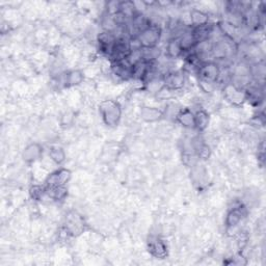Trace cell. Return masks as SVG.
<instances>
[{
  "instance_id": "obj_9",
  "label": "cell",
  "mask_w": 266,
  "mask_h": 266,
  "mask_svg": "<svg viewBox=\"0 0 266 266\" xmlns=\"http://www.w3.org/2000/svg\"><path fill=\"white\" fill-rule=\"evenodd\" d=\"M43 154V148L41 147V145L38 144H31L28 145L22 154V157L25 162L27 163H32L35 162L36 160H38Z\"/></svg>"
},
{
  "instance_id": "obj_6",
  "label": "cell",
  "mask_w": 266,
  "mask_h": 266,
  "mask_svg": "<svg viewBox=\"0 0 266 266\" xmlns=\"http://www.w3.org/2000/svg\"><path fill=\"white\" fill-rule=\"evenodd\" d=\"M225 98L233 105H241L245 99V93L243 88H239L233 83H227L224 88Z\"/></svg>"
},
{
  "instance_id": "obj_11",
  "label": "cell",
  "mask_w": 266,
  "mask_h": 266,
  "mask_svg": "<svg viewBox=\"0 0 266 266\" xmlns=\"http://www.w3.org/2000/svg\"><path fill=\"white\" fill-rule=\"evenodd\" d=\"M84 79V74L79 70H73L66 73L63 76V83L66 87L75 86L80 84Z\"/></svg>"
},
{
  "instance_id": "obj_4",
  "label": "cell",
  "mask_w": 266,
  "mask_h": 266,
  "mask_svg": "<svg viewBox=\"0 0 266 266\" xmlns=\"http://www.w3.org/2000/svg\"><path fill=\"white\" fill-rule=\"evenodd\" d=\"M70 179H71L70 170L62 167V169L54 171L47 177L44 186L46 189H50V187H64L67 186Z\"/></svg>"
},
{
  "instance_id": "obj_1",
  "label": "cell",
  "mask_w": 266,
  "mask_h": 266,
  "mask_svg": "<svg viewBox=\"0 0 266 266\" xmlns=\"http://www.w3.org/2000/svg\"><path fill=\"white\" fill-rule=\"evenodd\" d=\"M100 114L105 125L115 127L119 125L122 116L121 105L114 100H105L99 105Z\"/></svg>"
},
{
  "instance_id": "obj_16",
  "label": "cell",
  "mask_w": 266,
  "mask_h": 266,
  "mask_svg": "<svg viewBox=\"0 0 266 266\" xmlns=\"http://www.w3.org/2000/svg\"><path fill=\"white\" fill-rule=\"evenodd\" d=\"M190 20L193 27H198L202 25H206L209 23V17L199 9H192L190 12Z\"/></svg>"
},
{
  "instance_id": "obj_12",
  "label": "cell",
  "mask_w": 266,
  "mask_h": 266,
  "mask_svg": "<svg viewBox=\"0 0 266 266\" xmlns=\"http://www.w3.org/2000/svg\"><path fill=\"white\" fill-rule=\"evenodd\" d=\"M141 115L146 122L152 123V122L159 121L163 116V113L160 110H158V108L145 106L142 108Z\"/></svg>"
},
{
  "instance_id": "obj_8",
  "label": "cell",
  "mask_w": 266,
  "mask_h": 266,
  "mask_svg": "<svg viewBox=\"0 0 266 266\" xmlns=\"http://www.w3.org/2000/svg\"><path fill=\"white\" fill-rule=\"evenodd\" d=\"M246 215V210L245 207L242 205H237L234 206L233 208H231L227 214L226 218V225L228 228H233V227L237 226L244 216Z\"/></svg>"
},
{
  "instance_id": "obj_7",
  "label": "cell",
  "mask_w": 266,
  "mask_h": 266,
  "mask_svg": "<svg viewBox=\"0 0 266 266\" xmlns=\"http://www.w3.org/2000/svg\"><path fill=\"white\" fill-rule=\"evenodd\" d=\"M163 84L169 90H179L185 83V75L182 71H174L164 75Z\"/></svg>"
},
{
  "instance_id": "obj_13",
  "label": "cell",
  "mask_w": 266,
  "mask_h": 266,
  "mask_svg": "<svg viewBox=\"0 0 266 266\" xmlns=\"http://www.w3.org/2000/svg\"><path fill=\"white\" fill-rule=\"evenodd\" d=\"M209 122H210L209 114L205 110H199L198 112L194 113V124H195L194 129L202 132L208 127Z\"/></svg>"
},
{
  "instance_id": "obj_10",
  "label": "cell",
  "mask_w": 266,
  "mask_h": 266,
  "mask_svg": "<svg viewBox=\"0 0 266 266\" xmlns=\"http://www.w3.org/2000/svg\"><path fill=\"white\" fill-rule=\"evenodd\" d=\"M176 119L177 122L187 129H194L195 128L194 113L191 112L190 108H183V110L179 111L176 115Z\"/></svg>"
},
{
  "instance_id": "obj_3",
  "label": "cell",
  "mask_w": 266,
  "mask_h": 266,
  "mask_svg": "<svg viewBox=\"0 0 266 266\" xmlns=\"http://www.w3.org/2000/svg\"><path fill=\"white\" fill-rule=\"evenodd\" d=\"M196 69H198L200 81L213 84L219 80L221 76V68L214 62H203Z\"/></svg>"
},
{
  "instance_id": "obj_18",
  "label": "cell",
  "mask_w": 266,
  "mask_h": 266,
  "mask_svg": "<svg viewBox=\"0 0 266 266\" xmlns=\"http://www.w3.org/2000/svg\"><path fill=\"white\" fill-rule=\"evenodd\" d=\"M31 195L34 200H41L43 196L46 194L45 186L41 185H34L31 189Z\"/></svg>"
},
{
  "instance_id": "obj_15",
  "label": "cell",
  "mask_w": 266,
  "mask_h": 266,
  "mask_svg": "<svg viewBox=\"0 0 266 266\" xmlns=\"http://www.w3.org/2000/svg\"><path fill=\"white\" fill-rule=\"evenodd\" d=\"M49 157L56 164H63L66 160V152L60 146H52L49 149Z\"/></svg>"
},
{
  "instance_id": "obj_14",
  "label": "cell",
  "mask_w": 266,
  "mask_h": 266,
  "mask_svg": "<svg viewBox=\"0 0 266 266\" xmlns=\"http://www.w3.org/2000/svg\"><path fill=\"white\" fill-rule=\"evenodd\" d=\"M166 54L170 58H178L183 55L182 48L180 46L179 38L174 37L166 44Z\"/></svg>"
},
{
  "instance_id": "obj_5",
  "label": "cell",
  "mask_w": 266,
  "mask_h": 266,
  "mask_svg": "<svg viewBox=\"0 0 266 266\" xmlns=\"http://www.w3.org/2000/svg\"><path fill=\"white\" fill-rule=\"evenodd\" d=\"M147 248L149 253L155 258L163 259L167 255V246L158 236L151 235L147 241Z\"/></svg>"
},
{
  "instance_id": "obj_17",
  "label": "cell",
  "mask_w": 266,
  "mask_h": 266,
  "mask_svg": "<svg viewBox=\"0 0 266 266\" xmlns=\"http://www.w3.org/2000/svg\"><path fill=\"white\" fill-rule=\"evenodd\" d=\"M46 195L54 201H62L64 200L68 194V189L67 186L64 187H50V189H46Z\"/></svg>"
},
{
  "instance_id": "obj_2",
  "label": "cell",
  "mask_w": 266,
  "mask_h": 266,
  "mask_svg": "<svg viewBox=\"0 0 266 266\" xmlns=\"http://www.w3.org/2000/svg\"><path fill=\"white\" fill-rule=\"evenodd\" d=\"M162 36V31L158 25H149L146 29L136 37L142 49L148 50V49H154L158 45Z\"/></svg>"
}]
</instances>
